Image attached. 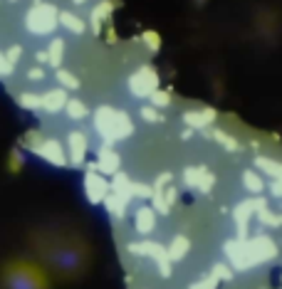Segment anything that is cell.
I'll list each match as a JSON object with an SVG mask.
<instances>
[{
	"mask_svg": "<svg viewBox=\"0 0 282 289\" xmlns=\"http://www.w3.org/2000/svg\"><path fill=\"white\" fill-rule=\"evenodd\" d=\"M67 112H69L72 119H82V116L87 114V109L80 104V102H67Z\"/></svg>",
	"mask_w": 282,
	"mask_h": 289,
	"instance_id": "obj_7",
	"label": "cell"
},
{
	"mask_svg": "<svg viewBox=\"0 0 282 289\" xmlns=\"http://www.w3.org/2000/svg\"><path fill=\"white\" fill-rule=\"evenodd\" d=\"M62 23H64L69 30H75V32H82V23H80V20H75L72 15H62Z\"/></svg>",
	"mask_w": 282,
	"mask_h": 289,
	"instance_id": "obj_9",
	"label": "cell"
},
{
	"mask_svg": "<svg viewBox=\"0 0 282 289\" xmlns=\"http://www.w3.org/2000/svg\"><path fill=\"white\" fill-rule=\"evenodd\" d=\"M37 153H40L42 158H47L50 163H57V166H62V163H64V153H62V146L57 144V141H45V144L37 148Z\"/></svg>",
	"mask_w": 282,
	"mask_h": 289,
	"instance_id": "obj_2",
	"label": "cell"
},
{
	"mask_svg": "<svg viewBox=\"0 0 282 289\" xmlns=\"http://www.w3.org/2000/svg\"><path fill=\"white\" fill-rule=\"evenodd\" d=\"M40 102H42V107H45L47 112H57V109H62V107L67 104V97H64V91H62V89H55V91L45 94Z\"/></svg>",
	"mask_w": 282,
	"mask_h": 289,
	"instance_id": "obj_3",
	"label": "cell"
},
{
	"mask_svg": "<svg viewBox=\"0 0 282 289\" xmlns=\"http://www.w3.org/2000/svg\"><path fill=\"white\" fill-rule=\"evenodd\" d=\"M18 57H20V47H13V50H10V57H8V62L13 64V62H15Z\"/></svg>",
	"mask_w": 282,
	"mask_h": 289,
	"instance_id": "obj_13",
	"label": "cell"
},
{
	"mask_svg": "<svg viewBox=\"0 0 282 289\" xmlns=\"http://www.w3.org/2000/svg\"><path fill=\"white\" fill-rule=\"evenodd\" d=\"M114 163H119V161L114 158V153H104V156H102V166H104V168H114Z\"/></svg>",
	"mask_w": 282,
	"mask_h": 289,
	"instance_id": "obj_11",
	"label": "cell"
},
{
	"mask_svg": "<svg viewBox=\"0 0 282 289\" xmlns=\"http://www.w3.org/2000/svg\"><path fill=\"white\" fill-rule=\"evenodd\" d=\"M85 148H87V141L82 134H72L69 136V156H72L75 163H80L85 158Z\"/></svg>",
	"mask_w": 282,
	"mask_h": 289,
	"instance_id": "obj_4",
	"label": "cell"
},
{
	"mask_svg": "<svg viewBox=\"0 0 282 289\" xmlns=\"http://www.w3.org/2000/svg\"><path fill=\"white\" fill-rule=\"evenodd\" d=\"M57 77H59V82H62L64 87H77V79H72V74H67V72H59Z\"/></svg>",
	"mask_w": 282,
	"mask_h": 289,
	"instance_id": "obj_10",
	"label": "cell"
},
{
	"mask_svg": "<svg viewBox=\"0 0 282 289\" xmlns=\"http://www.w3.org/2000/svg\"><path fill=\"white\" fill-rule=\"evenodd\" d=\"M52 28H55V10L40 5V8L30 15V30L37 32V35H47Z\"/></svg>",
	"mask_w": 282,
	"mask_h": 289,
	"instance_id": "obj_1",
	"label": "cell"
},
{
	"mask_svg": "<svg viewBox=\"0 0 282 289\" xmlns=\"http://www.w3.org/2000/svg\"><path fill=\"white\" fill-rule=\"evenodd\" d=\"M50 62L52 64H59V59H62V40H55L52 45H50Z\"/></svg>",
	"mask_w": 282,
	"mask_h": 289,
	"instance_id": "obj_6",
	"label": "cell"
},
{
	"mask_svg": "<svg viewBox=\"0 0 282 289\" xmlns=\"http://www.w3.org/2000/svg\"><path fill=\"white\" fill-rule=\"evenodd\" d=\"M20 104H23L25 109H37V107H42V102H40L35 94H23V97H20Z\"/></svg>",
	"mask_w": 282,
	"mask_h": 289,
	"instance_id": "obj_8",
	"label": "cell"
},
{
	"mask_svg": "<svg viewBox=\"0 0 282 289\" xmlns=\"http://www.w3.org/2000/svg\"><path fill=\"white\" fill-rule=\"evenodd\" d=\"M87 193H89V198L92 201H99L102 198V193H104V183L97 178L94 173L87 175Z\"/></svg>",
	"mask_w": 282,
	"mask_h": 289,
	"instance_id": "obj_5",
	"label": "cell"
},
{
	"mask_svg": "<svg viewBox=\"0 0 282 289\" xmlns=\"http://www.w3.org/2000/svg\"><path fill=\"white\" fill-rule=\"evenodd\" d=\"M32 82H37V79H42V69H30V74H28Z\"/></svg>",
	"mask_w": 282,
	"mask_h": 289,
	"instance_id": "obj_12",
	"label": "cell"
}]
</instances>
